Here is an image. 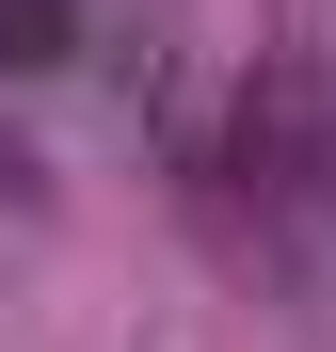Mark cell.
Segmentation results:
<instances>
[{"label":"cell","instance_id":"obj_1","mask_svg":"<svg viewBox=\"0 0 336 352\" xmlns=\"http://www.w3.org/2000/svg\"><path fill=\"white\" fill-rule=\"evenodd\" d=\"M80 65V0H0V80H65Z\"/></svg>","mask_w":336,"mask_h":352}]
</instances>
